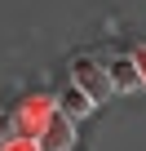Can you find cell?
I'll use <instances>...</instances> for the list:
<instances>
[{"label":"cell","mask_w":146,"mask_h":151,"mask_svg":"<svg viewBox=\"0 0 146 151\" xmlns=\"http://www.w3.org/2000/svg\"><path fill=\"white\" fill-rule=\"evenodd\" d=\"M71 85H75L93 107H102V102L111 98V85H106L102 58H93V53H75V58H71Z\"/></svg>","instance_id":"6da1fadb"},{"label":"cell","mask_w":146,"mask_h":151,"mask_svg":"<svg viewBox=\"0 0 146 151\" xmlns=\"http://www.w3.org/2000/svg\"><path fill=\"white\" fill-rule=\"evenodd\" d=\"M58 107H53V98L49 93H27L18 107H14V116H9V124H14V133H27V138H40V129L49 124V116H53Z\"/></svg>","instance_id":"7a4b0ae2"},{"label":"cell","mask_w":146,"mask_h":151,"mask_svg":"<svg viewBox=\"0 0 146 151\" xmlns=\"http://www.w3.org/2000/svg\"><path fill=\"white\" fill-rule=\"evenodd\" d=\"M102 71H106L111 93H133V89H142L137 67H133V58H128V53H111V58H102Z\"/></svg>","instance_id":"3957f363"},{"label":"cell","mask_w":146,"mask_h":151,"mask_svg":"<svg viewBox=\"0 0 146 151\" xmlns=\"http://www.w3.org/2000/svg\"><path fill=\"white\" fill-rule=\"evenodd\" d=\"M36 142H40V151H71V147H75V124H71L66 116H58V111H53Z\"/></svg>","instance_id":"277c9868"},{"label":"cell","mask_w":146,"mask_h":151,"mask_svg":"<svg viewBox=\"0 0 146 151\" xmlns=\"http://www.w3.org/2000/svg\"><path fill=\"white\" fill-rule=\"evenodd\" d=\"M53 107H58V116H66L71 124H75V120H84V116H93V102H89L75 85H71V80L62 85V93L53 98Z\"/></svg>","instance_id":"5b68a950"},{"label":"cell","mask_w":146,"mask_h":151,"mask_svg":"<svg viewBox=\"0 0 146 151\" xmlns=\"http://www.w3.org/2000/svg\"><path fill=\"white\" fill-rule=\"evenodd\" d=\"M0 151H40V142L27 138V133H9L5 142H0Z\"/></svg>","instance_id":"8992f818"},{"label":"cell","mask_w":146,"mask_h":151,"mask_svg":"<svg viewBox=\"0 0 146 151\" xmlns=\"http://www.w3.org/2000/svg\"><path fill=\"white\" fill-rule=\"evenodd\" d=\"M128 58H133V67H137V80L146 85V40H133V45H128Z\"/></svg>","instance_id":"52a82bcc"},{"label":"cell","mask_w":146,"mask_h":151,"mask_svg":"<svg viewBox=\"0 0 146 151\" xmlns=\"http://www.w3.org/2000/svg\"><path fill=\"white\" fill-rule=\"evenodd\" d=\"M9 133H14V124H9V116H0V142H5Z\"/></svg>","instance_id":"ba28073f"}]
</instances>
